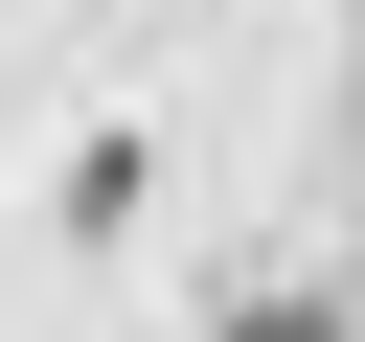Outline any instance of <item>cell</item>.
<instances>
[{"mask_svg":"<svg viewBox=\"0 0 365 342\" xmlns=\"http://www.w3.org/2000/svg\"><path fill=\"white\" fill-rule=\"evenodd\" d=\"M228 342H342V319H319V296H274V319H228Z\"/></svg>","mask_w":365,"mask_h":342,"instance_id":"obj_1","label":"cell"}]
</instances>
